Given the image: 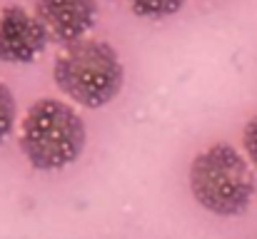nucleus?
<instances>
[{"mask_svg": "<svg viewBox=\"0 0 257 239\" xmlns=\"http://www.w3.org/2000/svg\"><path fill=\"white\" fill-rule=\"evenodd\" d=\"M190 189L207 212L237 217L247 212L257 184L250 162L232 145H212L192 159Z\"/></svg>", "mask_w": 257, "mask_h": 239, "instance_id": "obj_1", "label": "nucleus"}, {"mask_svg": "<svg viewBox=\"0 0 257 239\" xmlns=\"http://www.w3.org/2000/svg\"><path fill=\"white\" fill-rule=\"evenodd\" d=\"M85 147V125L80 115L60 100H38L20 132V150L38 169H63L80 157Z\"/></svg>", "mask_w": 257, "mask_h": 239, "instance_id": "obj_2", "label": "nucleus"}, {"mask_svg": "<svg viewBox=\"0 0 257 239\" xmlns=\"http://www.w3.org/2000/svg\"><path fill=\"white\" fill-rule=\"evenodd\" d=\"M122 63L117 53L100 40H80L55 60L58 87L83 107L107 105L122 87Z\"/></svg>", "mask_w": 257, "mask_h": 239, "instance_id": "obj_3", "label": "nucleus"}, {"mask_svg": "<svg viewBox=\"0 0 257 239\" xmlns=\"http://www.w3.org/2000/svg\"><path fill=\"white\" fill-rule=\"evenodd\" d=\"M48 43V33L38 15L23 8H5L0 13V60L3 63H33Z\"/></svg>", "mask_w": 257, "mask_h": 239, "instance_id": "obj_4", "label": "nucleus"}, {"mask_svg": "<svg viewBox=\"0 0 257 239\" xmlns=\"http://www.w3.org/2000/svg\"><path fill=\"white\" fill-rule=\"evenodd\" d=\"M35 10L45 33L63 45L80 43L97 15L95 0H38Z\"/></svg>", "mask_w": 257, "mask_h": 239, "instance_id": "obj_5", "label": "nucleus"}, {"mask_svg": "<svg viewBox=\"0 0 257 239\" xmlns=\"http://www.w3.org/2000/svg\"><path fill=\"white\" fill-rule=\"evenodd\" d=\"M127 3L143 18H165L185 5V0H127Z\"/></svg>", "mask_w": 257, "mask_h": 239, "instance_id": "obj_6", "label": "nucleus"}, {"mask_svg": "<svg viewBox=\"0 0 257 239\" xmlns=\"http://www.w3.org/2000/svg\"><path fill=\"white\" fill-rule=\"evenodd\" d=\"M13 122H15V100H13L10 90L0 82V142L13 130Z\"/></svg>", "mask_w": 257, "mask_h": 239, "instance_id": "obj_7", "label": "nucleus"}, {"mask_svg": "<svg viewBox=\"0 0 257 239\" xmlns=\"http://www.w3.org/2000/svg\"><path fill=\"white\" fill-rule=\"evenodd\" d=\"M242 145H245V152H247V159L257 167V117H252L242 132Z\"/></svg>", "mask_w": 257, "mask_h": 239, "instance_id": "obj_8", "label": "nucleus"}]
</instances>
